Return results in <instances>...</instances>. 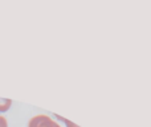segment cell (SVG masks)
I'll use <instances>...</instances> for the list:
<instances>
[{"label":"cell","instance_id":"cell-1","mask_svg":"<svg viewBox=\"0 0 151 127\" xmlns=\"http://www.w3.org/2000/svg\"><path fill=\"white\" fill-rule=\"evenodd\" d=\"M28 127H61L58 123H56L50 117L44 114H40L33 117L28 123Z\"/></svg>","mask_w":151,"mask_h":127},{"label":"cell","instance_id":"cell-2","mask_svg":"<svg viewBox=\"0 0 151 127\" xmlns=\"http://www.w3.org/2000/svg\"><path fill=\"white\" fill-rule=\"evenodd\" d=\"M11 105H12V101H11V99L0 98V113L7 111V110L11 107Z\"/></svg>","mask_w":151,"mask_h":127},{"label":"cell","instance_id":"cell-3","mask_svg":"<svg viewBox=\"0 0 151 127\" xmlns=\"http://www.w3.org/2000/svg\"><path fill=\"white\" fill-rule=\"evenodd\" d=\"M56 115V114H55ZM56 118H57L58 121H63L64 123H65L68 127H80V126H77V125H74L73 122H70V121H68V119H65V118H63V117H60V115H56Z\"/></svg>","mask_w":151,"mask_h":127},{"label":"cell","instance_id":"cell-4","mask_svg":"<svg viewBox=\"0 0 151 127\" xmlns=\"http://www.w3.org/2000/svg\"><path fill=\"white\" fill-rule=\"evenodd\" d=\"M0 127H8L7 119L4 117H1V115H0Z\"/></svg>","mask_w":151,"mask_h":127}]
</instances>
